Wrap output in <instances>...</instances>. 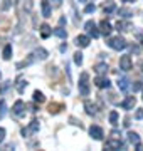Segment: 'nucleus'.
Here are the masks:
<instances>
[{"label": "nucleus", "mask_w": 143, "mask_h": 151, "mask_svg": "<svg viewBox=\"0 0 143 151\" xmlns=\"http://www.w3.org/2000/svg\"><path fill=\"white\" fill-rule=\"evenodd\" d=\"M79 94L81 96H89V74L88 72H83V74L79 76Z\"/></svg>", "instance_id": "nucleus-1"}, {"label": "nucleus", "mask_w": 143, "mask_h": 151, "mask_svg": "<svg viewBox=\"0 0 143 151\" xmlns=\"http://www.w3.org/2000/svg\"><path fill=\"white\" fill-rule=\"evenodd\" d=\"M108 45H110L111 49H115V50H123V49L126 47V40L123 37H110L108 39Z\"/></svg>", "instance_id": "nucleus-2"}, {"label": "nucleus", "mask_w": 143, "mask_h": 151, "mask_svg": "<svg viewBox=\"0 0 143 151\" xmlns=\"http://www.w3.org/2000/svg\"><path fill=\"white\" fill-rule=\"evenodd\" d=\"M125 148V143L120 139V138H113V139L106 141L105 150H123Z\"/></svg>", "instance_id": "nucleus-3"}, {"label": "nucleus", "mask_w": 143, "mask_h": 151, "mask_svg": "<svg viewBox=\"0 0 143 151\" xmlns=\"http://www.w3.org/2000/svg\"><path fill=\"white\" fill-rule=\"evenodd\" d=\"M94 86L99 87V89H108V87L111 86V82L108 81L106 76H98V77L94 79Z\"/></svg>", "instance_id": "nucleus-4"}, {"label": "nucleus", "mask_w": 143, "mask_h": 151, "mask_svg": "<svg viewBox=\"0 0 143 151\" xmlns=\"http://www.w3.org/2000/svg\"><path fill=\"white\" fill-rule=\"evenodd\" d=\"M131 67H133L131 57H130V55H121L120 57V69L121 70H130Z\"/></svg>", "instance_id": "nucleus-5"}, {"label": "nucleus", "mask_w": 143, "mask_h": 151, "mask_svg": "<svg viewBox=\"0 0 143 151\" xmlns=\"http://www.w3.org/2000/svg\"><path fill=\"white\" fill-rule=\"evenodd\" d=\"M89 134H91V138L93 139H96V141H99V139H103V136H105V133H103V129L99 128V126H91L89 128Z\"/></svg>", "instance_id": "nucleus-6"}, {"label": "nucleus", "mask_w": 143, "mask_h": 151, "mask_svg": "<svg viewBox=\"0 0 143 151\" xmlns=\"http://www.w3.org/2000/svg\"><path fill=\"white\" fill-rule=\"evenodd\" d=\"M84 29H86V32H88L89 35H93L94 39L99 35L98 29H96V24H94L93 20H88V22H86V24H84Z\"/></svg>", "instance_id": "nucleus-7"}, {"label": "nucleus", "mask_w": 143, "mask_h": 151, "mask_svg": "<svg viewBox=\"0 0 143 151\" xmlns=\"http://www.w3.org/2000/svg\"><path fill=\"white\" fill-rule=\"evenodd\" d=\"M37 131H39V121L34 119V121H30V124H29L27 128H24V129H22V134L24 136H29L30 133H37Z\"/></svg>", "instance_id": "nucleus-8"}, {"label": "nucleus", "mask_w": 143, "mask_h": 151, "mask_svg": "<svg viewBox=\"0 0 143 151\" xmlns=\"http://www.w3.org/2000/svg\"><path fill=\"white\" fill-rule=\"evenodd\" d=\"M12 113L15 114V116H24V113H25V104H24V101H17L15 104H14V108H12Z\"/></svg>", "instance_id": "nucleus-9"}, {"label": "nucleus", "mask_w": 143, "mask_h": 151, "mask_svg": "<svg viewBox=\"0 0 143 151\" xmlns=\"http://www.w3.org/2000/svg\"><path fill=\"white\" fill-rule=\"evenodd\" d=\"M135 104H136V99H135V96H128L123 103L120 104L123 109H126V111H130V109H133L135 108Z\"/></svg>", "instance_id": "nucleus-10"}, {"label": "nucleus", "mask_w": 143, "mask_h": 151, "mask_svg": "<svg viewBox=\"0 0 143 151\" xmlns=\"http://www.w3.org/2000/svg\"><path fill=\"white\" fill-rule=\"evenodd\" d=\"M34 59H40V60H46L47 59V55H49V52H47V50H46L44 47H39V49H35V50H34Z\"/></svg>", "instance_id": "nucleus-11"}, {"label": "nucleus", "mask_w": 143, "mask_h": 151, "mask_svg": "<svg viewBox=\"0 0 143 151\" xmlns=\"http://www.w3.org/2000/svg\"><path fill=\"white\" fill-rule=\"evenodd\" d=\"M40 9H42V15L46 19L51 17V2L49 0H40Z\"/></svg>", "instance_id": "nucleus-12"}, {"label": "nucleus", "mask_w": 143, "mask_h": 151, "mask_svg": "<svg viewBox=\"0 0 143 151\" xmlns=\"http://www.w3.org/2000/svg\"><path fill=\"white\" fill-rule=\"evenodd\" d=\"M115 10H116V4L113 0H108V2L103 4V12H105L106 15H108V14H113Z\"/></svg>", "instance_id": "nucleus-13"}, {"label": "nucleus", "mask_w": 143, "mask_h": 151, "mask_svg": "<svg viewBox=\"0 0 143 151\" xmlns=\"http://www.w3.org/2000/svg\"><path fill=\"white\" fill-rule=\"evenodd\" d=\"M99 29H101V34H105V35H110L111 34V24L108 20H101L99 22Z\"/></svg>", "instance_id": "nucleus-14"}, {"label": "nucleus", "mask_w": 143, "mask_h": 151, "mask_svg": "<svg viewBox=\"0 0 143 151\" xmlns=\"http://www.w3.org/2000/svg\"><path fill=\"white\" fill-rule=\"evenodd\" d=\"M74 42H76L77 47H88L89 45V37L88 35H77Z\"/></svg>", "instance_id": "nucleus-15"}, {"label": "nucleus", "mask_w": 143, "mask_h": 151, "mask_svg": "<svg viewBox=\"0 0 143 151\" xmlns=\"http://www.w3.org/2000/svg\"><path fill=\"white\" fill-rule=\"evenodd\" d=\"M84 108H86V113L89 116H94V114L98 113V108H96V104L91 103V101H84Z\"/></svg>", "instance_id": "nucleus-16"}, {"label": "nucleus", "mask_w": 143, "mask_h": 151, "mask_svg": "<svg viewBox=\"0 0 143 151\" xmlns=\"http://www.w3.org/2000/svg\"><path fill=\"white\" fill-rule=\"evenodd\" d=\"M130 29H131V24H130V22L118 20V24H116V30H118V32H128Z\"/></svg>", "instance_id": "nucleus-17"}, {"label": "nucleus", "mask_w": 143, "mask_h": 151, "mask_svg": "<svg viewBox=\"0 0 143 151\" xmlns=\"http://www.w3.org/2000/svg\"><path fill=\"white\" fill-rule=\"evenodd\" d=\"M94 70H96L98 76H105L106 72H108V65H106L105 62H99V64L94 65Z\"/></svg>", "instance_id": "nucleus-18"}, {"label": "nucleus", "mask_w": 143, "mask_h": 151, "mask_svg": "<svg viewBox=\"0 0 143 151\" xmlns=\"http://www.w3.org/2000/svg\"><path fill=\"white\" fill-rule=\"evenodd\" d=\"M51 34H52V29H51L47 24H42V25H40V37H42V39H47Z\"/></svg>", "instance_id": "nucleus-19"}, {"label": "nucleus", "mask_w": 143, "mask_h": 151, "mask_svg": "<svg viewBox=\"0 0 143 151\" xmlns=\"http://www.w3.org/2000/svg\"><path fill=\"white\" fill-rule=\"evenodd\" d=\"M118 14H120V17H123V19H130V17L133 15V12L130 7H121L120 10H118Z\"/></svg>", "instance_id": "nucleus-20"}, {"label": "nucleus", "mask_w": 143, "mask_h": 151, "mask_svg": "<svg viewBox=\"0 0 143 151\" xmlns=\"http://www.w3.org/2000/svg\"><path fill=\"white\" fill-rule=\"evenodd\" d=\"M2 57H4V60H9L12 57V45L10 44H7L5 47H4V52H2Z\"/></svg>", "instance_id": "nucleus-21"}, {"label": "nucleus", "mask_w": 143, "mask_h": 151, "mask_svg": "<svg viewBox=\"0 0 143 151\" xmlns=\"http://www.w3.org/2000/svg\"><path fill=\"white\" fill-rule=\"evenodd\" d=\"M25 87H27V81H25V79H19V82L15 84L17 92H20V94H22V92L25 91Z\"/></svg>", "instance_id": "nucleus-22"}, {"label": "nucleus", "mask_w": 143, "mask_h": 151, "mask_svg": "<svg viewBox=\"0 0 143 151\" xmlns=\"http://www.w3.org/2000/svg\"><path fill=\"white\" fill-rule=\"evenodd\" d=\"M118 87H120L123 92H126V91H128L130 84H128V79H126V77H121L120 81H118Z\"/></svg>", "instance_id": "nucleus-23"}, {"label": "nucleus", "mask_w": 143, "mask_h": 151, "mask_svg": "<svg viewBox=\"0 0 143 151\" xmlns=\"http://www.w3.org/2000/svg\"><path fill=\"white\" fill-rule=\"evenodd\" d=\"M128 141H130L131 145H135V146H136L138 143H140V136H138L136 133H133V131H130V133H128Z\"/></svg>", "instance_id": "nucleus-24"}, {"label": "nucleus", "mask_w": 143, "mask_h": 151, "mask_svg": "<svg viewBox=\"0 0 143 151\" xmlns=\"http://www.w3.org/2000/svg\"><path fill=\"white\" fill-rule=\"evenodd\" d=\"M52 34H54V35H57V37H59V39H66V37H67L66 30H64V29H62V27L52 29Z\"/></svg>", "instance_id": "nucleus-25"}, {"label": "nucleus", "mask_w": 143, "mask_h": 151, "mask_svg": "<svg viewBox=\"0 0 143 151\" xmlns=\"http://www.w3.org/2000/svg\"><path fill=\"white\" fill-rule=\"evenodd\" d=\"M62 108H64L62 104L52 103V104H51V106H49V113H51V114H57V113H59V111H61V109H62Z\"/></svg>", "instance_id": "nucleus-26"}, {"label": "nucleus", "mask_w": 143, "mask_h": 151, "mask_svg": "<svg viewBox=\"0 0 143 151\" xmlns=\"http://www.w3.org/2000/svg\"><path fill=\"white\" fill-rule=\"evenodd\" d=\"M34 101H35V103H39V104H42L46 101V96L40 91H35V92H34Z\"/></svg>", "instance_id": "nucleus-27"}, {"label": "nucleus", "mask_w": 143, "mask_h": 151, "mask_svg": "<svg viewBox=\"0 0 143 151\" xmlns=\"http://www.w3.org/2000/svg\"><path fill=\"white\" fill-rule=\"evenodd\" d=\"M12 5H14V0H2V10L4 12H7Z\"/></svg>", "instance_id": "nucleus-28"}, {"label": "nucleus", "mask_w": 143, "mask_h": 151, "mask_svg": "<svg viewBox=\"0 0 143 151\" xmlns=\"http://www.w3.org/2000/svg\"><path fill=\"white\" fill-rule=\"evenodd\" d=\"M110 123L113 124V126L118 124V113H116V111H111L110 113Z\"/></svg>", "instance_id": "nucleus-29"}, {"label": "nucleus", "mask_w": 143, "mask_h": 151, "mask_svg": "<svg viewBox=\"0 0 143 151\" xmlns=\"http://www.w3.org/2000/svg\"><path fill=\"white\" fill-rule=\"evenodd\" d=\"M5 111H7V104H5V101L2 99V101H0V119L5 116Z\"/></svg>", "instance_id": "nucleus-30"}, {"label": "nucleus", "mask_w": 143, "mask_h": 151, "mask_svg": "<svg viewBox=\"0 0 143 151\" xmlns=\"http://www.w3.org/2000/svg\"><path fill=\"white\" fill-rule=\"evenodd\" d=\"M74 62H76L77 65L83 64V54H81V52H76V54H74Z\"/></svg>", "instance_id": "nucleus-31"}, {"label": "nucleus", "mask_w": 143, "mask_h": 151, "mask_svg": "<svg viewBox=\"0 0 143 151\" xmlns=\"http://www.w3.org/2000/svg\"><path fill=\"white\" fill-rule=\"evenodd\" d=\"M32 5H34V4H32V0H24V9H25L27 12L32 10Z\"/></svg>", "instance_id": "nucleus-32"}, {"label": "nucleus", "mask_w": 143, "mask_h": 151, "mask_svg": "<svg viewBox=\"0 0 143 151\" xmlns=\"http://www.w3.org/2000/svg\"><path fill=\"white\" fill-rule=\"evenodd\" d=\"M94 10H96V7H94V4H89V5H86V7H84V12H86V14H93Z\"/></svg>", "instance_id": "nucleus-33"}, {"label": "nucleus", "mask_w": 143, "mask_h": 151, "mask_svg": "<svg viewBox=\"0 0 143 151\" xmlns=\"http://www.w3.org/2000/svg\"><path fill=\"white\" fill-rule=\"evenodd\" d=\"M4 139H5V129L0 128V143H4Z\"/></svg>", "instance_id": "nucleus-34"}, {"label": "nucleus", "mask_w": 143, "mask_h": 151, "mask_svg": "<svg viewBox=\"0 0 143 151\" xmlns=\"http://www.w3.org/2000/svg\"><path fill=\"white\" fill-rule=\"evenodd\" d=\"M135 118H136V119H143V109H138L136 114H135Z\"/></svg>", "instance_id": "nucleus-35"}, {"label": "nucleus", "mask_w": 143, "mask_h": 151, "mask_svg": "<svg viewBox=\"0 0 143 151\" xmlns=\"http://www.w3.org/2000/svg\"><path fill=\"white\" fill-rule=\"evenodd\" d=\"M52 2V7H61L62 5V0H51Z\"/></svg>", "instance_id": "nucleus-36"}, {"label": "nucleus", "mask_w": 143, "mask_h": 151, "mask_svg": "<svg viewBox=\"0 0 143 151\" xmlns=\"http://www.w3.org/2000/svg\"><path fill=\"white\" fill-rule=\"evenodd\" d=\"M71 121H72V124H76V126H79V128H83V124H81V121H77L76 118H71Z\"/></svg>", "instance_id": "nucleus-37"}, {"label": "nucleus", "mask_w": 143, "mask_h": 151, "mask_svg": "<svg viewBox=\"0 0 143 151\" xmlns=\"http://www.w3.org/2000/svg\"><path fill=\"white\" fill-rule=\"evenodd\" d=\"M142 89V82H136L135 86H133V91H140Z\"/></svg>", "instance_id": "nucleus-38"}, {"label": "nucleus", "mask_w": 143, "mask_h": 151, "mask_svg": "<svg viewBox=\"0 0 143 151\" xmlns=\"http://www.w3.org/2000/svg\"><path fill=\"white\" fill-rule=\"evenodd\" d=\"M59 24L62 25V24H66V17H61V20H59Z\"/></svg>", "instance_id": "nucleus-39"}, {"label": "nucleus", "mask_w": 143, "mask_h": 151, "mask_svg": "<svg viewBox=\"0 0 143 151\" xmlns=\"http://www.w3.org/2000/svg\"><path fill=\"white\" fill-rule=\"evenodd\" d=\"M123 2H135V0H123Z\"/></svg>", "instance_id": "nucleus-40"}, {"label": "nucleus", "mask_w": 143, "mask_h": 151, "mask_svg": "<svg viewBox=\"0 0 143 151\" xmlns=\"http://www.w3.org/2000/svg\"><path fill=\"white\" fill-rule=\"evenodd\" d=\"M140 40H142V45H143V35H142V37H140Z\"/></svg>", "instance_id": "nucleus-41"}, {"label": "nucleus", "mask_w": 143, "mask_h": 151, "mask_svg": "<svg viewBox=\"0 0 143 151\" xmlns=\"http://www.w3.org/2000/svg\"><path fill=\"white\" fill-rule=\"evenodd\" d=\"M81 2H86V0H81Z\"/></svg>", "instance_id": "nucleus-42"}, {"label": "nucleus", "mask_w": 143, "mask_h": 151, "mask_svg": "<svg viewBox=\"0 0 143 151\" xmlns=\"http://www.w3.org/2000/svg\"><path fill=\"white\" fill-rule=\"evenodd\" d=\"M0 91H2V86H0Z\"/></svg>", "instance_id": "nucleus-43"}]
</instances>
